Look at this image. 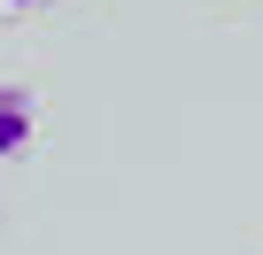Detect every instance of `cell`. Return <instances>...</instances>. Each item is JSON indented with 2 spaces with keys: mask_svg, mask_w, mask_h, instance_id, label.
<instances>
[{
  "mask_svg": "<svg viewBox=\"0 0 263 255\" xmlns=\"http://www.w3.org/2000/svg\"><path fill=\"white\" fill-rule=\"evenodd\" d=\"M31 124H39V116H31V93H24V85H0V155H16V147L31 140Z\"/></svg>",
  "mask_w": 263,
  "mask_h": 255,
  "instance_id": "cell-1",
  "label": "cell"
},
{
  "mask_svg": "<svg viewBox=\"0 0 263 255\" xmlns=\"http://www.w3.org/2000/svg\"><path fill=\"white\" fill-rule=\"evenodd\" d=\"M8 8H47V0H8Z\"/></svg>",
  "mask_w": 263,
  "mask_h": 255,
  "instance_id": "cell-2",
  "label": "cell"
}]
</instances>
